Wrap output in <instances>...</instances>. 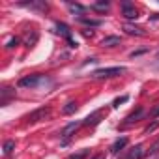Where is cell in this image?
<instances>
[{
	"label": "cell",
	"mask_w": 159,
	"mask_h": 159,
	"mask_svg": "<svg viewBox=\"0 0 159 159\" xmlns=\"http://www.w3.org/2000/svg\"><path fill=\"white\" fill-rule=\"evenodd\" d=\"M47 81H49L47 77H43V75H39V73H34V75L23 77L21 81H19V86H21V88H36V86H39L41 83H47Z\"/></svg>",
	"instance_id": "cell-1"
},
{
	"label": "cell",
	"mask_w": 159,
	"mask_h": 159,
	"mask_svg": "<svg viewBox=\"0 0 159 159\" xmlns=\"http://www.w3.org/2000/svg\"><path fill=\"white\" fill-rule=\"evenodd\" d=\"M125 73V67L116 66V67H101L98 71H94V79H109V77H118Z\"/></svg>",
	"instance_id": "cell-2"
},
{
	"label": "cell",
	"mask_w": 159,
	"mask_h": 159,
	"mask_svg": "<svg viewBox=\"0 0 159 159\" xmlns=\"http://www.w3.org/2000/svg\"><path fill=\"white\" fill-rule=\"evenodd\" d=\"M51 116V109L49 107H41V109H36L34 112H30L28 116H26V120L30 122V124H34V122H41V120H45V118H49Z\"/></svg>",
	"instance_id": "cell-3"
},
{
	"label": "cell",
	"mask_w": 159,
	"mask_h": 159,
	"mask_svg": "<svg viewBox=\"0 0 159 159\" xmlns=\"http://www.w3.org/2000/svg\"><path fill=\"white\" fill-rule=\"evenodd\" d=\"M122 15H124L125 19H129V21H133V19H137V17H139L137 8L129 2V0H124V2H122Z\"/></svg>",
	"instance_id": "cell-4"
},
{
	"label": "cell",
	"mask_w": 159,
	"mask_h": 159,
	"mask_svg": "<svg viewBox=\"0 0 159 159\" xmlns=\"http://www.w3.org/2000/svg\"><path fill=\"white\" fill-rule=\"evenodd\" d=\"M124 32L127 34V36H146V30L144 28H140V26H135V25H129V23H125L124 25Z\"/></svg>",
	"instance_id": "cell-5"
},
{
	"label": "cell",
	"mask_w": 159,
	"mask_h": 159,
	"mask_svg": "<svg viewBox=\"0 0 159 159\" xmlns=\"http://www.w3.org/2000/svg\"><path fill=\"white\" fill-rule=\"evenodd\" d=\"M142 116H144V109H140V107H139L135 112H131V114L125 118V122H124V127H125V125H131V124H135V122H139Z\"/></svg>",
	"instance_id": "cell-6"
},
{
	"label": "cell",
	"mask_w": 159,
	"mask_h": 159,
	"mask_svg": "<svg viewBox=\"0 0 159 159\" xmlns=\"http://www.w3.org/2000/svg\"><path fill=\"white\" fill-rule=\"evenodd\" d=\"M142 155H144V148L140 144H137L135 148L129 150V153L125 155V159H142Z\"/></svg>",
	"instance_id": "cell-7"
},
{
	"label": "cell",
	"mask_w": 159,
	"mask_h": 159,
	"mask_svg": "<svg viewBox=\"0 0 159 159\" xmlns=\"http://www.w3.org/2000/svg\"><path fill=\"white\" fill-rule=\"evenodd\" d=\"M79 125H81L79 122H71V124H67V125L62 129V137H64V139H69V137H71V135L79 129Z\"/></svg>",
	"instance_id": "cell-8"
},
{
	"label": "cell",
	"mask_w": 159,
	"mask_h": 159,
	"mask_svg": "<svg viewBox=\"0 0 159 159\" xmlns=\"http://www.w3.org/2000/svg\"><path fill=\"white\" fill-rule=\"evenodd\" d=\"M120 43H122V39L118 36H107V38L101 39V47H116Z\"/></svg>",
	"instance_id": "cell-9"
},
{
	"label": "cell",
	"mask_w": 159,
	"mask_h": 159,
	"mask_svg": "<svg viewBox=\"0 0 159 159\" xmlns=\"http://www.w3.org/2000/svg\"><path fill=\"white\" fill-rule=\"evenodd\" d=\"M127 142H129V140H127V137H122V139H118V140H116V142L111 146V152H112V153H118L120 150H124V148L127 146Z\"/></svg>",
	"instance_id": "cell-10"
},
{
	"label": "cell",
	"mask_w": 159,
	"mask_h": 159,
	"mask_svg": "<svg viewBox=\"0 0 159 159\" xmlns=\"http://www.w3.org/2000/svg\"><path fill=\"white\" fill-rule=\"evenodd\" d=\"M94 11H99V13H105V11H109V8H111V4L109 2H105V0H101V2H94L92 6H90Z\"/></svg>",
	"instance_id": "cell-11"
},
{
	"label": "cell",
	"mask_w": 159,
	"mask_h": 159,
	"mask_svg": "<svg viewBox=\"0 0 159 159\" xmlns=\"http://www.w3.org/2000/svg\"><path fill=\"white\" fill-rule=\"evenodd\" d=\"M99 116H101V112H94V114L86 116L83 124H84V125H98V124H99Z\"/></svg>",
	"instance_id": "cell-12"
},
{
	"label": "cell",
	"mask_w": 159,
	"mask_h": 159,
	"mask_svg": "<svg viewBox=\"0 0 159 159\" xmlns=\"http://www.w3.org/2000/svg\"><path fill=\"white\" fill-rule=\"evenodd\" d=\"M10 98H15V90H11V88H2V105H8V101H10Z\"/></svg>",
	"instance_id": "cell-13"
},
{
	"label": "cell",
	"mask_w": 159,
	"mask_h": 159,
	"mask_svg": "<svg viewBox=\"0 0 159 159\" xmlns=\"http://www.w3.org/2000/svg\"><path fill=\"white\" fill-rule=\"evenodd\" d=\"M79 21H81L83 25H88V26H101L103 25L99 19H88V17H79Z\"/></svg>",
	"instance_id": "cell-14"
},
{
	"label": "cell",
	"mask_w": 159,
	"mask_h": 159,
	"mask_svg": "<svg viewBox=\"0 0 159 159\" xmlns=\"http://www.w3.org/2000/svg\"><path fill=\"white\" fill-rule=\"evenodd\" d=\"M56 32L62 34V36H66V38H71V36H69V26L64 25V23H56Z\"/></svg>",
	"instance_id": "cell-15"
},
{
	"label": "cell",
	"mask_w": 159,
	"mask_h": 159,
	"mask_svg": "<svg viewBox=\"0 0 159 159\" xmlns=\"http://www.w3.org/2000/svg\"><path fill=\"white\" fill-rule=\"evenodd\" d=\"M2 150H4V155H11L13 150H15V140H6Z\"/></svg>",
	"instance_id": "cell-16"
},
{
	"label": "cell",
	"mask_w": 159,
	"mask_h": 159,
	"mask_svg": "<svg viewBox=\"0 0 159 159\" xmlns=\"http://www.w3.org/2000/svg\"><path fill=\"white\" fill-rule=\"evenodd\" d=\"M23 6L34 8V10H47V4L45 2H23Z\"/></svg>",
	"instance_id": "cell-17"
},
{
	"label": "cell",
	"mask_w": 159,
	"mask_h": 159,
	"mask_svg": "<svg viewBox=\"0 0 159 159\" xmlns=\"http://www.w3.org/2000/svg\"><path fill=\"white\" fill-rule=\"evenodd\" d=\"M77 109H79V105H77L75 101H71V103H67V105H66V107L62 109V112H64V114H73V112H75Z\"/></svg>",
	"instance_id": "cell-18"
},
{
	"label": "cell",
	"mask_w": 159,
	"mask_h": 159,
	"mask_svg": "<svg viewBox=\"0 0 159 159\" xmlns=\"http://www.w3.org/2000/svg\"><path fill=\"white\" fill-rule=\"evenodd\" d=\"M19 38H15V36H11V38H8V41H6V49H13V47H17L19 45Z\"/></svg>",
	"instance_id": "cell-19"
},
{
	"label": "cell",
	"mask_w": 159,
	"mask_h": 159,
	"mask_svg": "<svg viewBox=\"0 0 159 159\" xmlns=\"http://www.w3.org/2000/svg\"><path fill=\"white\" fill-rule=\"evenodd\" d=\"M67 8H69V11H73V13H83L84 11V6H81V4H67Z\"/></svg>",
	"instance_id": "cell-20"
},
{
	"label": "cell",
	"mask_w": 159,
	"mask_h": 159,
	"mask_svg": "<svg viewBox=\"0 0 159 159\" xmlns=\"http://www.w3.org/2000/svg\"><path fill=\"white\" fill-rule=\"evenodd\" d=\"M88 155V150H83V152H79V153H73V155H69V159H84Z\"/></svg>",
	"instance_id": "cell-21"
},
{
	"label": "cell",
	"mask_w": 159,
	"mask_h": 159,
	"mask_svg": "<svg viewBox=\"0 0 159 159\" xmlns=\"http://www.w3.org/2000/svg\"><path fill=\"white\" fill-rule=\"evenodd\" d=\"M157 127H159V122H153V124H150V125L144 129V135H150V133H152V131H155Z\"/></svg>",
	"instance_id": "cell-22"
},
{
	"label": "cell",
	"mask_w": 159,
	"mask_h": 159,
	"mask_svg": "<svg viewBox=\"0 0 159 159\" xmlns=\"http://www.w3.org/2000/svg\"><path fill=\"white\" fill-rule=\"evenodd\" d=\"M127 99H129L127 96H122V98H116V99L112 101V107H120V103H125Z\"/></svg>",
	"instance_id": "cell-23"
},
{
	"label": "cell",
	"mask_w": 159,
	"mask_h": 159,
	"mask_svg": "<svg viewBox=\"0 0 159 159\" xmlns=\"http://www.w3.org/2000/svg\"><path fill=\"white\" fill-rule=\"evenodd\" d=\"M157 153H159V140H155L150 148V155H157Z\"/></svg>",
	"instance_id": "cell-24"
},
{
	"label": "cell",
	"mask_w": 159,
	"mask_h": 159,
	"mask_svg": "<svg viewBox=\"0 0 159 159\" xmlns=\"http://www.w3.org/2000/svg\"><path fill=\"white\" fill-rule=\"evenodd\" d=\"M146 52V49H140V51H135V52H131V58H135V56H140V54H144Z\"/></svg>",
	"instance_id": "cell-25"
},
{
	"label": "cell",
	"mask_w": 159,
	"mask_h": 159,
	"mask_svg": "<svg viewBox=\"0 0 159 159\" xmlns=\"http://www.w3.org/2000/svg\"><path fill=\"white\" fill-rule=\"evenodd\" d=\"M67 43H69V47H71V49H77V47H79V45H77V41H73L71 38H67Z\"/></svg>",
	"instance_id": "cell-26"
},
{
	"label": "cell",
	"mask_w": 159,
	"mask_h": 159,
	"mask_svg": "<svg viewBox=\"0 0 159 159\" xmlns=\"http://www.w3.org/2000/svg\"><path fill=\"white\" fill-rule=\"evenodd\" d=\"M83 36H84V38H92V36H94V32H88V30H84V32H83Z\"/></svg>",
	"instance_id": "cell-27"
},
{
	"label": "cell",
	"mask_w": 159,
	"mask_h": 159,
	"mask_svg": "<svg viewBox=\"0 0 159 159\" xmlns=\"http://www.w3.org/2000/svg\"><path fill=\"white\" fill-rule=\"evenodd\" d=\"M92 159H105V155H103V153H98V155H94Z\"/></svg>",
	"instance_id": "cell-28"
},
{
	"label": "cell",
	"mask_w": 159,
	"mask_h": 159,
	"mask_svg": "<svg viewBox=\"0 0 159 159\" xmlns=\"http://www.w3.org/2000/svg\"><path fill=\"white\" fill-rule=\"evenodd\" d=\"M153 116H159V107H157V109L153 111Z\"/></svg>",
	"instance_id": "cell-29"
},
{
	"label": "cell",
	"mask_w": 159,
	"mask_h": 159,
	"mask_svg": "<svg viewBox=\"0 0 159 159\" xmlns=\"http://www.w3.org/2000/svg\"><path fill=\"white\" fill-rule=\"evenodd\" d=\"M153 159H159V153H157V155H155V157H153Z\"/></svg>",
	"instance_id": "cell-30"
},
{
	"label": "cell",
	"mask_w": 159,
	"mask_h": 159,
	"mask_svg": "<svg viewBox=\"0 0 159 159\" xmlns=\"http://www.w3.org/2000/svg\"><path fill=\"white\" fill-rule=\"evenodd\" d=\"M157 58H159V52H157Z\"/></svg>",
	"instance_id": "cell-31"
}]
</instances>
